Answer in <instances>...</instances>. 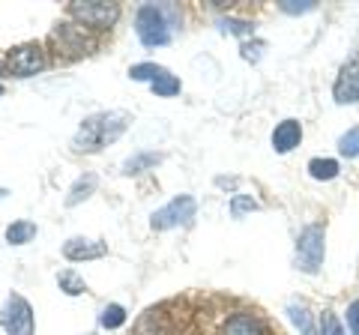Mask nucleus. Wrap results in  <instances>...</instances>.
<instances>
[{
	"instance_id": "f257e3e1",
	"label": "nucleus",
	"mask_w": 359,
	"mask_h": 335,
	"mask_svg": "<svg viewBox=\"0 0 359 335\" xmlns=\"http://www.w3.org/2000/svg\"><path fill=\"white\" fill-rule=\"evenodd\" d=\"M132 117L126 111H99V114H90L81 120L75 138H72V147L78 153H99L105 150L108 144H114L123 132L129 129Z\"/></svg>"
},
{
	"instance_id": "f03ea898",
	"label": "nucleus",
	"mask_w": 359,
	"mask_h": 335,
	"mask_svg": "<svg viewBox=\"0 0 359 335\" xmlns=\"http://www.w3.org/2000/svg\"><path fill=\"white\" fill-rule=\"evenodd\" d=\"M135 33H138L141 46L159 48L171 42V21H168V9L156 4H144L135 13Z\"/></svg>"
},
{
	"instance_id": "7ed1b4c3",
	"label": "nucleus",
	"mask_w": 359,
	"mask_h": 335,
	"mask_svg": "<svg viewBox=\"0 0 359 335\" xmlns=\"http://www.w3.org/2000/svg\"><path fill=\"white\" fill-rule=\"evenodd\" d=\"M323 258H327V228L323 225H306L297 237V266L302 273H320Z\"/></svg>"
},
{
	"instance_id": "20e7f679",
	"label": "nucleus",
	"mask_w": 359,
	"mask_h": 335,
	"mask_svg": "<svg viewBox=\"0 0 359 335\" xmlns=\"http://www.w3.org/2000/svg\"><path fill=\"white\" fill-rule=\"evenodd\" d=\"M69 15L81 27L108 30L120 18V6L108 4V0H72V4H69Z\"/></svg>"
},
{
	"instance_id": "39448f33",
	"label": "nucleus",
	"mask_w": 359,
	"mask_h": 335,
	"mask_svg": "<svg viewBox=\"0 0 359 335\" xmlns=\"http://www.w3.org/2000/svg\"><path fill=\"white\" fill-rule=\"evenodd\" d=\"M198 213V204L192 195H177L171 198L162 210H156V213L150 216V228L153 231H171L177 225H189V221L195 219Z\"/></svg>"
},
{
	"instance_id": "423d86ee",
	"label": "nucleus",
	"mask_w": 359,
	"mask_h": 335,
	"mask_svg": "<svg viewBox=\"0 0 359 335\" xmlns=\"http://www.w3.org/2000/svg\"><path fill=\"white\" fill-rule=\"evenodd\" d=\"M0 327L6 335H33L36 317H33V308L21 294H9L4 311H0Z\"/></svg>"
},
{
	"instance_id": "0eeeda50",
	"label": "nucleus",
	"mask_w": 359,
	"mask_h": 335,
	"mask_svg": "<svg viewBox=\"0 0 359 335\" xmlns=\"http://www.w3.org/2000/svg\"><path fill=\"white\" fill-rule=\"evenodd\" d=\"M51 46L60 60H78V57H84V54H90L93 42L87 39L81 25H57L51 33Z\"/></svg>"
},
{
	"instance_id": "6e6552de",
	"label": "nucleus",
	"mask_w": 359,
	"mask_h": 335,
	"mask_svg": "<svg viewBox=\"0 0 359 335\" xmlns=\"http://www.w3.org/2000/svg\"><path fill=\"white\" fill-rule=\"evenodd\" d=\"M45 48L39 46V42H21V46L9 48L6 54V69L18 75V78H30L45 69Z\"/></svg>"
},
{
	"instance_id": "1a4fd4ad",
	"label": "nucleus",
	"mask_w": 359,
	"mask_h": 335,
	"mask_svg": "<svg viewBox=\"0 0 359 335\" xmlns=\"http://www.w3.org/2000/svg\"><path fill=\"white\" fill-rule=\"evenodd\" d=\"M332 96L339 105L359 102V54H353V57L341 66L339 78H335V87H332Z\"/></svg>"
},
{
	"instance_id": "9d476101",
	"label": "nucleus",
	"mask_w": 359,
	"mask_h": 335,
	"mask_svg": "<svg viewBox=\"0 0 359 335\" xmlns=\"http://www.w3.org/2000/svg\"><path fill=\"white\" fill-rule=\"evenodd\" d=\"M63 254H66V261H75V264L99 261L108 254V245L99 242V240H87V237H72V240L63 242Z\"/></svg>"
},
{
	"instance_id": "9b49d317",
	"label": "nucleus",
	"mask_w": 359,
	"mask_h": 335,
	"mask_svg": "<svg viewBox=\"0 0 359 335\" xmlns=\"http://www.w3.org/2000/svg\"><path fill=\"white\" fill-rule=\"evenodd\" d=\"M299 141H302V123L294 120V117L282 120L273 129V147H276V153H290L294 147H299Z\"/></svg>"
},
{
	"instance_id": "f8f14e48",
	"label": "nucleus",
	"mask_w": 359,
	"mask_h": 335,
	"mask_svg": "<svg viewBox=\"0 0 359 335\" xmlns=\"http://www.w3.org/2000/svg\"><path fill=\"white\" fill-rule=\"evenodd\" d=\"M222 335H264V323L249 311H237L233 317H228Z\"/></svg>"
},
{
	"instance_id": "ddd939ff",
	"label": "nucleus",
	"mask_w": 359,
	"mask_h": 335,
	"mask_svg": "<svg viewBox=\"0 0 359 335\" xmlns=\"http://www.w3.org/2000/svg\"><path fill=\"white\" fill-rule=\"evenodd\" d=\"M96 174H84V177H78V180L69 186V192H66V207H78L81 200H87L90 195L96 192Z\"/></svg>"
},
{
	"instance_id": "4468645a",
	"label": "nucleus",
	"mask_w": 359,
	"mask_h": 335,
	"mask_svg": "<svg viewBox=\"0 0 359 335\" xmlns=\"http://www.w3.org/2000/svg\"><path fill=\"white\" fill-rule=\"evenodd\" d=\"M33 237H36V225L27 221V219H18V221H13V225L6 228V242L9 245H25Z\"/></svg>"
},
{
	"instance_id": "2eb2a0df",
	"label": "nucleus",
	"mask_w": 359,
	"mask_h": 335,
	"mask_svg": "<svg viewBox=\"0 0 359 335\" xmlns=\"http://www.w3.org/2000/svg\"><path fill=\"white\" fill-rule=\"evenodd\" d=\"M339 162L335 159H311L309 162V174L314 177V180H320V183H330V180H335L339 177Z\"/></svg>"
},
{
	"instance_id": "dca6fc26",
	"label": "nucleus",
	"mask_w": 359,
	"mask_h": 335,
	"mask_svg": "<svg viewBox=\"0 0 359 335\" xmlns=\"http://www.w3.org/2000/svg\"><path fill=\"white\" fill-rule=\"evenodd\" d=\"M57 285H60V290L66 296H81L84 290H87V285H84V278L78 275L75 270H63L60 275H57Z\"/></svg>"
},
{
	"instance_id": "f3484780",
	"label": "nucleus",
	"mask_w": 359,
	"mask_h": 335,
	"mask_svg": "<svg viewBox=\"0 0 359 335\" xmlns=\"http://www.w3.org/2000/svg\"><path fill=\"white\" fill-rule=\"evenodd\" d=\"M168 69L165 66H156V63H135L132 69H129V75H132V81H156L159 75H165Z\"/></svg>"
},
{
	"instance_id": "a211bd4d",
	"label": "nucleus",
	"mask_w": 359,
	"mask_h": 335,
	"mask_svg": "<svg viewBox=\"0 0 359 335\" xmlns=\"http://www.w3.org/2000/svg\"><path fill=\"white\" fill-rule=\"evenodd\" d=\"M99 323H102L105 329H120L123 323H126V308L117 306V303H111L102 308V317H99Z\"/></svg>"
},
{
	"instance_id": "6ab92c4d",
	"label": "nucleus",
	"mask_w": 359,
	"mask_h": 335,
	"mask_svg": "<svg viewBox=\"0 0 359 335\" xmlns=\"http://www.w3.org/2000/svg\"><path fill=\"white\" fill-rule=\"evenodd\" d=\"M150 87H153L156 96H165V99H168V96H177V93H180V78L171 75V72H165V75L156 78Z\"/></svg>"
},
{
	"instance_id": "aec40b11",
	"label": "nucleus",
	"mask_w": 359,
	"mask_h": 335,
	"mask_svg": "<svg viewBox=\"0 0 359 335\" xmlns=\"http://www.w3.org/2000/svg\"><path fill=\"white\" fill-rule=\"evenodd\" d=\"M339 153L344 156V159H356L359 156V126L347 129L344 135L339 138Z\"/></svg>"
},
{
	"instance_id": "412c9836",
	"label": "nucleus",
	"mask_w": 359,
	"mask_h": 335,
	"mask_svg": "<svg viewBox=\"0 0 359 335\" xmlns=\"http://www.w3.org/2000/svg\"><path fill=\"white\" fill-rule=\"evenodd\" d=\"M156 162H159L156 153H141V156H135V159H129L126 165H123V174H141L144 168H153Z\"/></svg>"
},
{
	"instance_id": "4be33fe9",
	"label": "nucleus",
	"mask_w": 359,
	"mask_h": 335,
	"mask_svg": "<svg viewBox=\"0 0 359 335\" xmlns=\"http://www.w3.org/2000/svg\"><path fill=\"white\" fill-rule=\"evenodd\" d=\"M257 210V200L255 198H249V195H233V200H231V216L233 219H243L245 213H255Z\"/></svg>"
},
{
	"instance_id": "5701e85b",
	"label": "nucleus",
	"mask_w": 359,
	"mask_h": 335,
	"mask_svg": "<svg viewBox=\"0 0 359 335\" xmlns=\"http://www.w3.org/2000/svg\"><path fill=\"white\" fill-rule=\"evenodd\" d=\"M278 9L287 15H302V13H311L314 9V0H282Z\"/></svg>"
},
{
	"instance_id": "b1692460",
	"label": "nucleus",
	"mask_w": 359,
	"mask_h": 335,
	"mask_svg": "<svg viewBox=\"0 0 359 335\" xmlns=\"http://www.w3.org/2000/svg\"><path fill=\"white\" fill-rule=\"evenodd\" d=\"M320 335H347L344 327H341V320L332 315V311H323V317H320Z\"/></svg>"
},
{
	"instance_id": "393cba45",
	"label": "nucleus",
	"mask_w": 359,
	"mask_h": 335,
	"mask_svg": "<svg viewBox=\"0 0 359 335\" xmlns=\"http://www.w3.org/2000/svg\"><path fill=\"white\" fill-rule=\"evenodd\" d=\"M222 30H224V33H237V36H249V33L255 30V25H252V21L224 18V21H222Z\"/></svg>"
},
{
	"instance_id": "a878e982",
	"label": "nucleus",
	"mask_w": 359,
	"mask_h": 335,
	"mask_svg": "<svg viewBox=\"0 0 359 335\" xmlns=\"http://www.w3.org/2000/svg\"><path fill=\"white\" fill-rule=\"evenodd\" d=\"M347 329H351V335H359V299L347 308Z\"/></svg>"
},
{
	"instance_id": "bb28decb",
	"label": "nucleus",
	"mask_w": 359,
	"mask_h": 335,
	"mask_svg": "<svg viewBox=\"0 0 359 335\" xmlns=\"http://www.w3.org/2000/svg\"><path fill=\"white\" fill-rule=\"evenodd\" d=\"M0 96H4V84H0Z\"/></svg>"
},
{
	"instance_id": "cd10ccee",
	"label": "nucleus",
	"mask_w": 359,
	"mask_h": 335,
	"mask_svg": "<svg viewBox=\"0 0 359 335\" xmlns=\"http://www.w3.org/2000/svg\"><path fill=\"white\" fill-rule=\"evenodd\" d=\"M0 75H4V63H0Z\"/></svg>"
}]
</instances>
